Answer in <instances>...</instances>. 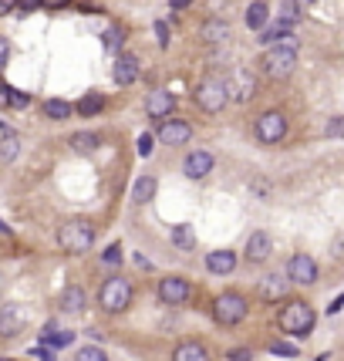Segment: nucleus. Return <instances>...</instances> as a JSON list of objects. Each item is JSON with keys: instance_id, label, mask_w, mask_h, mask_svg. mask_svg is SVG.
<instances>
[{"instance_id": "1", "label": "nucleus", "mask_w": 344, "mask_h": 361, "mask_svg": "<svg viewBox=\"0 0 344 361\" xmlns=\"http://www.w3.org/2000/svg\"><path fill=\"white\" fill-rule=\"evenodd\" d=\"M91 243H95V230H91L88 220H68V223H61L57 247L64 254H84V250H91Z\"/></svg>"}, {"instance_id": "2", "label": "nucleus", "mask_w": 344, "mask_h": 361, "mask_svg": "<svg viewBox=\"0 0 344 361\" xmlns=\"http://www.w3.org/2000/svg\"><path fill=\"white\" fill-rule=\"evenodd\" d=\"M277 324H280V331H287L293 337H307L314 331V310H311V304H304V301H291V304H284Z\"/></svg>"}, {"instance_id": "3", "label": "nucleus", "mask_w": 344, "mask_h": 361, "mask_svg": "<svg viewBox=\"0 0 344 361\" xmlns=\"http://www.w3.org/2000/svg\"><path fill=\"white\" fill-rule=\"evenodd\" d=\"M260 68L266 78H287L297 68V44H273L270 51L260 58Z\"/></svg>"}, {"instance_id": "4", "label": "nucleus", "mask_w": 344, "mask_h": 361, "mask_svg": "<svg viewBox=\"0 0 344 361\" xmlns=\"http://www.w3.org/2000/svg\"><path fill=\"white\" fill-rule=\"evenodd\" d=\"M98 304H102V310H108V314H122V310L132 304V284H129L125 277L105 281L102 290H98Z\"/></svg>"}, {"instance_id": "5", "label": "nucleus", "mask_w": 344, "mask_h": 361, "mask_svg": "<svg viewBox=\"0 0 344 361\" xmlns=\"http://www.w3.org/2000/svg\"><path fill=\"white\" fill-rule=\"evenodd\" d=\"M226 102H230V91H226V81H219V78H206V81L196 88V105H199L206 115L223 112Z\"/></svg>"}, {"instance_id": "6", "label": "nucleus", "mask_w": 344, "mask_h": 361, "mask_svg": "<svg viewBox=\"0 0 344 361\" xmlns=\"http://www.w3.org/2000/svg\"><path fill=\"white\" fill-rule=\"evenodd\" d=\"M253 132H257V139H260L264 146H277V142L287 135V115L277 112V108H270V112H264V115L257 118Z\"/></svg>"}, {"instance_id": "7", "label": "nucleus", "mask_w": 344, "mask_h": 361, "mask_svg": "<svg viewBox=\"0 0 344 361\" xmlns=\"http://www.w3.org/2000/svg\"><path fill=\"white\" fill-rule=\"evenodd\" d=\"M212 317H216L219 324H239V321L246 317V301H243L239 294H219V297L212 301Z\"/></svg>"}, {"instance_id": "8", "label": "nucleus", "mask_w": 344, "mask_h": 361, "mask_svg": "<svg viewBox=\"0 0 344 361\" xmlns=\"http://www.w3.org/2000/svg\"><path fill=\"white\" fill-rule=\"evenodd\" d=\"M287 281H293V284H314L318 281V263H314V257L293 254L291 263H287Z\"/></svg>"}, {"instance_id": "9", "label": "nucleus", "mask_w": 344, "mask_h": 361, "mask_svg": "<svg viewBox=\"0 0 344 361\" xmlns=\"http://www.w3.org/2000/svg\"><path fill=\"white\" fill-rule=\"evenodd\" d=\"M189 135H192V125H189V122L162 118V125H159V142L162 146H183V142H189Z\"/></svg>"}, {"instance_id": "10", "label": "nucleus", "mask_w": 344, "mask_h": 361, "mask_svg": "<svg viewBox=\"0 0 344 361\" xmlns=\"http://www.w3.org/2000/svg\"><path fill=\"white\" fill-rule=\"evenodd\" d=\"M226 91H230L237 102H250V98L257 95V78L250 75V71H243V68H239V71H233V75H230V81H226Z\"/></svg>"}, {"instance_id": "11", "label": "nucleus", "mask_w": 344, "mask_h": 361, "mask_svg": "<svg viewBox=\"0 0 344 361\" xmlns=\"http://www.w3.org/2000/svg\"><path fill=\"white\" fill-rule=\"evenodd\" d=\"M24 324H27V308L7 304V308L0 310V335L3 337H14L17 331H24Z\"/></svg>"}, {"instance_id": "12", "label": "nucleus", "mask_w": 344, "mask_h": 361, "mask_svg": "<svg viewBox=\"0 0 344 361\" xmlns=\"http://www.w3.org/2000/svg\"><path fill=\"white\" fill-rule=\"evenodd\" d=\"M189 294H192V287L185 277H165L159 284V297L165 304H185L189 301Z\"/></svg>"}, {"instance_id": "13", "label": "nucleus", "mask_w": 344, "mask_h": 361, "mask_svg": "<svg viewBox=\"0 0 344 361\" xmlns=\"http://www.w3.org/2000/svg\"><path fill=\"white\" fill-rule=\"evenodd\" d=\"M172 108H176V98L169 95V91H162V88H156V91H149V98H145V115L149 118H169L172 115Z\"/></svg>"}, {"instance_id": "14", "label": "nucleus", "mask_w": 344, "mask_h": 361, "mask_svg": "<svg viewBox=\"0 0 344 361\" xmlns=\"http://www.w3.org/2000/svg\"><path fill=\"white\" fill-rule=\"evenodd\" d=\"M210 169H212V155H210V152L196 149V152H189V155H185L183 173L189 176V179H203V176H210Z\"/></svg>"}, {"instance_id": "15", "label": "nucleus", "mask_w": 344, "mask_h": 361, "mask_svg": "<svg viewBox=\"0 0 344 361\" xmlns=\"http://www.w3.org/2000/svg\"><path fill=\"white\" fill-rule=\"evenodd\" d=\"M270 236H266L264 230H257V233H250V240H246V260L250 263H264L266 257H270Z\"/></svg>"}, {"instance_id": "16", "label": "nucleus", "mask_w": 344, "mask_h": 361, "mask_svg": "<svg viewBox=\"0 0 344 361\" xmlns=\"http://www.w3.org/2000/svg\"><path fill=\"white\" fill-rule=\"evenodd\" d=\"M257 37H260V44H291V41H293V27L291 24H280V21H277V24H264Z\"/></svg>"}, {"instance_id": "17", "label": "nucleus", "mask_w": 344, "mask_h": 361, "mask_svg": "<svg viewBox=\"0 0 344 361\" xmlns=\"http://www.w3.org/2000/svg\"><path fill=\"white\" fill-rule=\"evenodd\" d=\"M206 267H210V274H216V277L233 274V267H237V254H233V250H212L210 257H206Z\"/></svg>"}, {"instance_id": "18", "label": "nucleus", "mask_w": 344, "mask_h": 361, "mask_svg": "<svg viewBox=\"0 0 344 361\" xmlns=\"http://www.w3.org/2000/svg\"><path fill=\"white\" fill-rule=\"evenodd\" d=\"M135 78H138V58L135 54H118V61H115V81L118 85H135Z\"/></svg>"}, {"instance_id": "19", "label": "nucleus", "mask_w": 344, "mask_h": 361, "mask_svg": "<svg viewBox=\"0 0 344 361\" xmlns=\"http://www.w3.org/2000/svg\"><path fill=\"white\" fill-rule=\"evenodd\" d=\"M287 284H291L287 277H280V274H270V277H264V281H260V287H257V290H260V297H264V301H280V297L287 294Z\"/></svg>"}, {"instance_id": "20", "label": "nucleus", "mask_w": 344, "mask_h": 361, "mask_svg": "<svg viewBox=\"0 0 344 361\" xmlns=\"http://www.w3.org/2000/svg\"><path fill=\"white\" fill-rule=\"evenodd\" d=\"M172 361H210V351H206L199 341H183V344L172 351Z\"/></svg>"}, {"instance_id": "21", "label": "nucleus", "mask_w": 344, "mask_h": 361, "mask_svg": "<svg viewBox=\"0 0 344 361\" xmlns=\"http://www.w3.org/2000/svg\"><path fill=\"white\" fill-rule=\"evenodd\" d=\"M156 193H159V182L152 179V176H138V179H135V186H132V200H135V203H149Z\"/></svg>"}, {"instance_id": "22", "label": "nucleus", "mask_w": 344, "mask_h": 361, "mask_svg": "<svg viewBox=\"0 0 344 361\" xmlns=\"http://www.w3.org/2000/svg\"><path fill=\"white\" fill-rule=\"evenodd\" d=\"M44 115L54 118V122H64V118L75 115V105L64 102V98H48V102H44Z\"/></svg>"}, {"instance_id": "23", "label": "nucleus", "mask_w": 344, "mask_h": 361, "mask_svg": "<svg viewBox=\"0 0 344 361\" xmlns=\"http://www.w3.org/2000/svg\"><path fill=\"white\" fill-rule=\"evenodd\" d=\"M266 17H270V7H266L264 0H257V3L246 7V27H250V30H260V27L266 24Z\"/></svg>"}, {"instance_id": "24", "label": "nucleus", "mask_w": 344, "mask_h": 361, "mask_svg": "<svg viewBox=\"0 0 344 361\" xmlns=\"http://www.w3.org/2000/svg\"><path fill=\"white\" fill-rule=\"evenodd\" d=\"M226 34H230V24L226 21H206L203 24V41H210V44H223Z\"/></svg>"}, {"instance_id": "25", "label": "nucleus", "mask_w": 344, "mask_h": 361, "mask_svg": "<svg viewBox=\"0 0 344 361\" xmlns=\"http://www.w3.org/2000/svg\"><path fill=\"white\" fill-rule=\"evenodd\" d=\"M172 243H176V250H192V247H196V230H192L189 223H179V227L172 230Z\"/></svg>"}, {"instance_id": "26", "label": "nucleus", "mask_w": 344, "mask_h": 361, "mask_svg": "<svg viewBox=\"0 0 344 361\" xmlns=\"http://www.w3.org/2000/svg\"><path fill=\"white\" fill-rule=\"evenodd\" d=\"M98 142H102V139H98L95 132H75V135H71V149H75V152H95Z\"/></svg>"}, {"instance_id": "27", "label": "nucleus", "mask_w": 344, "mask_h": 361, "mask_svg": "<svg viewBox=\"0 0 344 361\" xmlns=\"http://www.w3.org/2000/svg\"><path fill=\"white\" fill-rule=\"evenodd\" d=\"M41 337H44V344H51V348H64V344H71V331H61L57 324H48V328L41 331Z\"/></svg>"}, {"instance_id": "28", "label": "nucleus", "mask_w": 344, "mask_h": 361, "mask_svg": "<svg viewBox=\"0 0 344 361\" xmlns=\"http://www.w3.org/2000/svg\"><path fill=\"white\" fill-rule=\"evenodd\" d=\"M102 108H105V98H102V95H95V91H88V95L78 102V115L91 118V115H98Z\"/></svg>"}, {"instance_id": "29", "label": "nucleus", "mask_w": 344, "mask_h": 361, "mask_svg": "<svg viewBox=\"0 0 344 361\" xmlns=\"http://www.w3.org/2000/svg\"><path fill=\"white\" fill-rule=\"evenodd\" d=\"M61 308L71 310V314L81 310L84 308V290H81V287H64V294H61Z\"/></svg>"}, {"instance_id": "30", "label": "nucleus", "mask_w": 344, "mask_h": 361, "mask_svg": "<svg viewBox=\"0 0 344 361\" xmlns=\"http://www.w3.org/2000/svg\"><path fill=\"white\" fill-rule=\"evenodd\" d=\"M300 14H304V7H297V3H293V0H284V3H280V7H277V21H280V24H297V21H300Z\"/></svg>"}, {"instance_id": "31", "label": "nucleus", "mask_w": 344, "mask_h": 361, "mask_svg": "<svg viewBox=\"0 0 344 361\" xmlns=\"http://www.w3.org/2000/svg\"><path fill=\"white\" fill-rule=\"evenodd\" d=\"M17 149H21V139H17L14 132H7V135L0 139V162H10V159L17 155Z\"/></svg>"}, {"instance_id": "32", "label": "nucleus", "mask_w": 344, "mask_h": 361, "mask_svg": "<svg viewBox=\"0 0 344 361\" xmlns=\"http://www.w3.org/2000/svg\"><path fill=\"white\" fill-rule=\"evenodd\" d=\"M102 41H105L108 51H118V48H122V41H125V30H122V27H108L105 34H102Z\"/></svg>"}, {"instance_id": "33", "label": "nucleus", "mask_w": 344, "mask_h": 361, "mask_svg": "<svg viewBox=\"0 0 344 361\" xmlns=\"http://www.w3.org/2000/svg\"><path fill=\"white\" fill-rule=\"evenodd\" d=\"M75 361H108V355L102 348H95V344H84V348H78Z\"/></svg>"}, {"instance_id": "34", "label": "nucleus", "mask_w": 344, "mask_h": 361, "mask_svg": "<svg viewBox=\"0 0 344 361\" xmlns=\"http://www.w3.org/2000/svg\"><path fill=\"white\" fill-rule=\"evenodd\" d=\"M324 135H327V139H344V115H334V118H327V125H324Z\"/></svg>"}, {"instance_id": "35", "label": "nucleus", "mask_w": 344, "mask_h": 361, "mask_svg": "<svg viewBox=\"0 0 344 361\" xmlns=\"http://www.w3.org/2000/svg\"><path fill=\"white\" fill-rule=\"evenodd\" d=\"M102 263H108V267L115 270V267L122 263V247H115V243H111V247H108L105 254H102Z\"/></svg>"}, {"instance_id": "36", "label": "nucleus", "mask_w": 344, "mask_h": 361, "mask_svg": "<svg viewBox=\"0 0 344 361\" xmlns=\"http://www.w3.org/2000/svg\"><path fill=\"white\" fill-rule=\"evenodd\" d=\"M270 351H273V355H287V358H297V348H293V344H287V341H273V344H270Z\"/></svg>"}, {"instance_id": "37", "label": "nucleus", "mask_w": 344, "mask_h": 361, "mask_svg": "<svg viewBox=\"0 0 344 361\" xmlns=\"http://www.w3.org/2000/svg\"><path fill=\"white\" fill-rule=\"evenodd\" d=\"M152 142H156V139H152L149 132H145V135H138V155H149V152H152Z\"/></svg>"}, {"instance_id": "38", "label": "nucleus", "mask_w": 344, "mask_h": 361, "mask_svg": "<svg viewBox=\"0 0 344 361\" xmlns=\"http://www.w3.org/2000/svg\"><path fill=\"white\" fill-rule=\"evenodd\" d=\"M10 105H14V108H27V105H30V95H21V91L10 88Z\"/></svg>"}, {"instance_id": "39", "label": "nucleus", "mask_w": 344, "mask_h": 361, "mask_svg": "<svg viewBox=\"0 0 344 361\" xmlns=\"http://www.w3.org/2000/svg\"><path fill=\"white\" fill-rule=\"evenodd\" d=\"M34 358L37 361H57V355H54V348H34Z\"/></svg>"}, {"instance_id": "40", "label": "nucleus", "mask_w": 344, "mask_h": 361, "mask_svg": "<svg viewBox=\"0 0 344 361\" xmlns=\"http://www.w3.org/2000/svg\"><path fill=\"white\" fill-rule=\"evenodd\" d=\"M7 105H10V85L0 78V108H7Z\"/></svg>"}, {"instance_id": "41", "label": "nucleus", "mask_w": 344, "mask_h": 361, "mask_svg": "<svg viewBox=\"0 0 344 361\" xmlns=\"http://www.w3.org/2000/svg\"><path fill=\"white\" fill-rule=\"evenodd\" d=\"M156 37H159V44H162V48L169 44V27L162 24V21H156Z\"/></svg>"}, {"instance_id": "42", "label": "nucleus", "mask_w": 344, "mask_h": 361, "mask_svg": "<svg viewBox=\"0 0 344 361\" xmlns=\"http://www.w3.org/2000/svg\"><path fill=\"white\" fill-rule=\"evenodd\" d=\"M226 358H230V361H250V358H253V355H250L246 348H233V351H230Z\"/></svg>"}, {"instance_id": "43", "label": "nucleus", "mask_w": 344, "mask_h": 361, "mask_svg": "<svg viewBox=\"0 0 344 361\" xmlns=\"http://www.w3.org/2000/svg\"><path fill=\"white\" fill-rule=\"evenodd\" d=\"M17 7L21 10H37V7H44V0H17Z\"/></svg>"}, {"instance_id": "44", "label": "nucleus", "mask_w": 344, "mask_h": 361, "mask_svg": "<svg viewBox=\"0 0 344 361\" xmlns=\"http://www.w3.org/2000/svg\"><path fill=\"white\" fill-rule=\"evenodd\" d=\"M7 54H10V44H7V37H0V68L7 64Z\"/></svg>"}, {"instance_id": "45", "label": "nucleus", "mask_w": 344, "mask_h": 361, "mask_svg": "<svg viewBox=\"0 0 344 361\" xmlns=\"http://www.w3.org/2000/svg\"><path fill=\"white\" fill-rule=\"evenodd\" d=\"M17 0H0V17H7L10 14V7H14Z\"/></svg>"}, {"instance_id": "46", "label": "nucleus", "mask_w": 344, "mask_h": 361, "mask_svg": "<svg viewBox=\"0 0 344 361\" xmlns=\"http://www.w3.org/2000/svg\"><path fill=\"white\" fill-rule=\"evenodd\" d=\"M44 7H71V0H44Z\"/></svg>"}, {"instance_id": "47", "label": "nucleus", "mask_w": 344, "mask_h": 361, "mask_svg": "<svg viewBox=\"0 0 344 361\" xmlns=\"http://www.w3.org/2000/svg\"><path fill=\"white\" fill-rule=\"evenodd\" d=\"M189 3H192V0H172V3H169V7H172V10H185V7H189Z\"/></svg>"}, {"instance_id": "48", "label": "nucleus", "mask_w": 344, "mask_h": 361, "mask_svg": "<svg viewBox=\"0 0 344 361\" xmlns=\"http://www.w3.org/2000/svg\"><path fill=\"white\" fill-rule=\"evenodd\" d=\"M344 308V294H341V297H338V301H334V304H331V308H327V310H331V314H338V310H341Z\"/></svg>"}, {"instance_id": "49", "label": "nucleus", "mask_w": 344, "mask_h": 361, "mask_svg": "<svg viewBox=\"0 0 344 361\" xmlns=\"http://www.w3.org/2000/svg\"><path fill=\"white\" fill-rule=\"evenodd\" d=\"M297 7H311V3H318V0H293Z\"/></svg>"}, {"instance_id": "50", "label": "nucleus", "mask_w": 344, "mask_h": 361, "mask_svg": "<svg viewBox=\"0 0 344 361\" xmlns=\"http://www.w3.org/2000/svg\"><path fill=\"white\" fill-rule=\"evenodd\" d=\"M0 230H3V233H7V227H3V223H0Z\"/></svg>"}, {"instance_id": "51", "label": "nucleus", "mask_w": 344, "mask_h": 361, "mask_svg": "<svg viewBox=\"0 0 344 361\" xmlns=\"http://www.w3.org/2000/svg\"><path fill=\"white\" fill-rule=\"evenodd\" d=\"M0 361H10V358H0Z\"/></svg>"}]
</instances>
